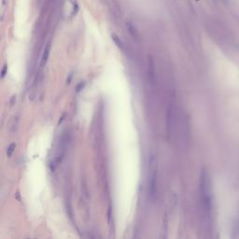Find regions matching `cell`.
Instances as JSON below:
<instances>
[{
    "label": "cell",
    "mask_w": 239,
    "mask_h": 239,
    "mask_svg": "<svg viewBox=\"0 0 239 239\" xmlns=\"http://www.w3.org/2000/svg\"><path fill=\"white\" fill-rule=\"evenodd\" d=\"M148 80L151 84L155 83V67L151 58L148 62Z\"/></svg>",
    "instance_id": "277c9868"
},
{
    "label": "cell",
    "mask_w": 239,
    "mask_h": 239,
    "mask_svg": "<svg viewBox=\"0 0 239 239\" xmlns=\"http://www.w3.org/2000/svg\"><path fill=\"white\" fill-rule=\"evenodd\" d=\"M15 148H16V144H15V143H11L9 146V148H7V157H10L11 155H12V153L15 151Z\"/></svg>",
    "instance_id": "8992f818"
},
{
    "label": "cell",
    "mask_w": 239,
    "mask_h": 239,
    "mask_svg": "<svg viewBox=\"0 0 239 239\" xmlns=\"http://www.w3.org/2000/svg\"><path fill=\"white\" fill-rule=\"evenodd\" d=\"M83 86H84V83H82V82H81V83H80V84H78V85L77 86V91H78V92H80V89H81V88H83Z\"/></svg>",
    "instance_id": "9c48e42d"
},
{
    "label": "cell",
    "mask_w": 239,
    "mask_h": 239,
    "mask_svg": "<svg viewBox=\"0 0 239 239\" xmlns=\"http://www.w3.org/2000/svg\"><path fill=\"white\" fill-rule=\"evenodd\" d=\"M7 65H5L4 66V68H3V70H2V78H4L5 77V75H6V72H7Z\"/></svg>",
    "instance_id": "30bf717a"
},
{
    "label": "cell",
    "mask_w": 239,
    "mask_h": 239,
    "mask_svg": "<svg viewBox=\"0 0 239 239\" xmlns=\"http://www.w3.org/2000/svg\"><path fill=\"white\" fill-rule=\"evenodd\" d=\"M68 140H69V138H68V136H67V134H65L61 137V140H60V142H59L57 154H56V157L54 158V160L51 162V170H54L55 167L62 162L63 156H65V154L67 144H68Z\"/></svg>",
    "instance_id": "3957f363"
},
{
    "label": "cell",
    "mask_w": 239,
    "mask_h": 239,
    "mask_svg": "<svg viewBox=\"0 0 239 239\" xmlns=\"http://www.w3.org/2000/svg\"><path fill=\"white\" fill-rule=\"evenodd\" d=\"M112 38H113L114 42H115L116 44H117L118 47H119L121 49H122V42H121V40H119V39L118 38V36H116L115 35H112Z\"/></svg>",
    "instance_id": "52a82bcc"
},
{
    "label": "cell",
    "mask_w": 239,
    "mask_h": 239,
    "mask_svg": "<svg viewBox=\"0 0 239 239\" xmlns=\"http://www.w3.org/2000/svg\"><path fill=\"white\" fill-rule=\"evenodd\" d=\"M200 198L204 214L207 219L211 218L212 213V190L211 180L208 172L204 169L200 178Z\"/></svg>",
    "instance_id": "6da1fadb"
},
{
    "label": "cell",
    "mask_w": 239,
    "mask_h": 239,
    "mask_svg": "<svg viewBox=\"0 0 239 239\" xmlns=\"http://www.w3.org/2000/svg\"><path fill=\"white\" fill-rule=\"evenodd\" d=\"M149 193L151 198H154L157 187V162L154 156H151L149 160Z\"/></svg>",
    "instance_id": "7a4b0ae2"
},
{
    "label": "cell",
    "mask_w": 239,
    "mask_h": 239,
    "mask_svg": "<svg viewBox=\"0 0 239 239\" xmlns=\"http://www.w3.org/2000/svg\"><path fill=\"white\" fill-rule=\"evenodd\" d=\"M50 51H51V43L49 42L46 47H45L44 51H43V54H42V57H41V63H40V66L43 67L45 65H46V63L49 59V56H50Z\"/></svg>",
    "instance_id": "5b68a950"
},
{
    "label": "cell",
    "mask_w": 239,
    "mask_h": 239,
    "mask_svg": "<svg viewBox=\"0 0 239 239\" xmlns=\"http://www.w3.org/2000/svg\"><path fill=\"white\" fill-rule=\"evenodd\" d=\"M6 0H2V17H3V13H4V10H5V7H6Z\"/></svg>",
    "instance_id": "ba28073f"
}]
</instances>
